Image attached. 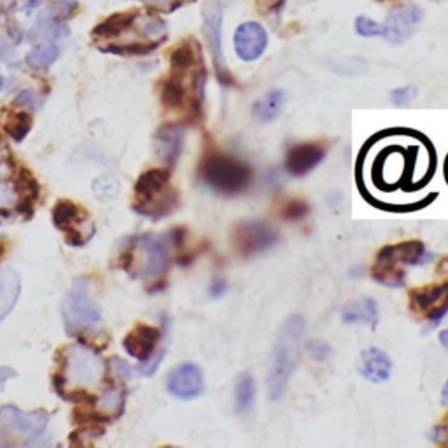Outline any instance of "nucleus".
<instances>
[{"instance_id":"nucleus-1","label":"nucleus","mask_w":448,"mask_h":448,"mask_svg":"<svg viewBox=\"0 0 448 448\" xmlns=\"http://www.w3.org/2000/svg\"><path fill=\"white\" fill-rule=\"evenodd\" d=\"M200 177L212 191L235 196L253 182V170L242 159L221 151H207L200 163Z\"/></svg>"},{"instance_id":"nucleus-2","label":"nucleus","mask_w":448,"mask_h":448,"mask_svg":"<svg viewBox=\"0 0 448 448\" xmlns=\"http://www.w3.org/2000/svg\"><path fill=\"white\" fill-rule=\"evenodd\" d=\"M305 333L303 317L293 315L286 320L277 338L275 351H273V366L268 378L270 398L279 399L286 391V385L293 373L294 361L300 349L301 337Z\"/></svg>"},{"instance_id":"nucleus-3","label":"nucleus","mask_w":448,"mask_h":448,"mask_svg":"<svg viewBox=\"0 0 448 448\" xmlns=\"http://www.w3.org/2000/svg\"><path fill=\"white\" fill-rule=\"evenodd\" d=\"M429 260L424 243L418 240L387 246L377 254L373 268V279L389 287H399L404 284V265H422Z\"/></svg>"},{"instance_id":"nucleus-4","label":"nucleus","mask_w":448,"mask_h":448,"mask_svg":"<svg viewBox=\"0 0 448 448\" xmlns=\"http://www.w3.org/2000/svg\"><path fill=\"white\" fill-rule=\"evenodd\" d=\"M46 411H21L16 406L0 408V447H23L44 432Z\"/></svg>"},{"instance_id":"nucleus-5","label":"nucleus","mask_w":448,"mask_h":448,"mask_svg":"<svg viewBox=\"0 0 448 448\" xmlns=\"http://www.w3.org/2000/svg\"><path fill=\"white\" fill-rule=\"evenodd\" d=\"M65 329L71 334L90 331L100 322V308L95 303L90 293V284L86 279H78L61 303Z\"/></svg>"},{"instance_id":"nucleus-6","label":"nucleus","mask_w":448,"mask_h":448,"mask_svg":"<svg viewBox=\"0 0 448 448\" xmlns=\"http://www.w3.org/2000/svg\"><path fill=\"white\" fill-rule=\"evenodd\" d=\"M105 373V364L100 356L85 345H72L65 361V384L72 387H95Z\"/></svg>"},{"instance_id":"nucleus-7","label":"nucleus","mask_w":448,"mask_h":448,"mask_svg":"<svg viewBox=\"0 0 448 448\" xmlns=\"http://www.w3.org/2000/svg\"><path fill=\"white\" fill-rule=\"evenodd\" d=\"M223 18L224 6L221 0H210L203 9V37L212 54L214 68H216L217 79L224 88L233 85V78L228 72L224 51H223Z\"/></svg>"},{"instance_id":"nucleus-8","label":"nucleus","mask_w":448,"mask_h":448,"mask_svg":"<svg viewBox=\"0 0 448 448\" xmlns=\"http://www.w3.org/2000/svg\"><path fill=\"white\" fill-rule=\"evenodd\" d=\"M126 267H135L137 275L142 279H158L169 267V249L165 240L156 236L138 238L130 250V263Z\"/></svg>"},{"instance_id":"nucleus-9","label":"nucleus","mask_w":448,"mask_h":448,"mask_svg":"<svg viewBox=\"0 0 448 448\" xmlns=\"http://www.w3.org/2000/svg\"><path fill=\"white\" fill-rule=\"evenodd\" d=\"M277 243V233L263 221H246L233 231V246L242 256L263 253Z\"/></svg>"},{"instance_id":"nucleus-10","label":"nucleus","mask_w":448,"mask_h":448,"mask_svg":"<svg viewBox=\"0 0 448 448\" xmlns=\"http://www.w3.org/2000/svg\"><path fill=\"white\" fill-rule=\"evenodd\" d=\"M410 305L411 310L422 314L436 326L448 312V280L413 289L410 293Z\"/></svg>"},{"instance_id":"nucleus-11","label":"nucleus","mask_w":448,"mask_h":448,"mask_svg":"<svg viewBox=\"0 0 448 448\" xmlns=\"http://www.w3.org/2000/svg\"><path fill=\"white\" fill-rule=\"evenodd\" d=\"M422 21H424V11L420 7L415 4H399L394 9H391L387 20H385L384 39H387L392 44H403L413 35Z\"/></svg>"},{"instance_id":"nucleus-12","label":"nucleus","mask_w":448,"mask_h":448,"mask_svg":"<svg viewBox=\"0 0 448 448\" xmlns=\"http://www.w3.org/2000/svg\"><path fill=\"white\" fill-rule=\"evenodd\" d=\"M233 47L240 60L254 61L263 56L268 47V34L258 21H246L233 34Z\"/></svg>"},{"instance_id":"nucleus-13","label":"nucleus","mask_w":448,"mask_h":448,"mask_svg":"<svg viewBox=\"0 0 448 448\" xmlns=\"http://www.w3.org/2000/svg\"><path fill=\"white\" fill-rule=\"evenodd\" d=\"M167 387L176 398L181 399H195L203 394V373L196 364L184 363L181 366L174 368L167 380Z\"/></svg>"},{"instance_id":"nucleus-14","label":"nucleus","mask_w":448,"mask_h":448,"mask_svg":"<svg viewBox=\"0 0 448 448\" xmlns=\"http://www.w3.org/2000/svg\"><path fill=\"white\" fill-rule=\"evenodd\" d=\"M326 156V147L320 142H303L287 151L286 170L293 177H303L315 169Z\"/></svg>"},{"instance_id":"nucleus-15","label":"nucleus","mask_w":448,"mask_h":448,"mask_svg":"<svg viewBox=\"0 0 448 448\" xmlns=\"http://www.w3.org/2000/svg\"><path fill=\"white\" fill-rule=\"evenodd\" d=\"M159 341V329L152 326L140 324L137 326L128 337L125 338V349L130 356L138 361H147L155 354V349Z\"/></svg>"},{"instance_id":"nucleus-16","label":"nucleus","mask_w":448,"mask_h":448,"mask_svg":"<svg viewBox=\"0 0 448 448\" xmlns=\"http://www.w3.org/2000/svg\"><path fill=\"white\" fill-rule=\"evenodd\" d=\"M359 373L363 375L368 382H373V384L387 382L392 373V361L387 354H384V352L378 351V349H366V351H363V354H361Z\"/></svg>"},{"instance_id":"nucleus-17","label":"nucleus","mask_w":448,"mask_h":448,"mask_svg":"<svg viewBox=\"0 0 448 448\" xmlns=\"http://www.w3.org/2000/svg\"><path fill=\"white\" fill-rule=\"evenodd\" d=\"M21 291V279L16 270H0V322L13 312Z\"/></svg>"},{"instance_id":"nucleus-18","label":"nucleus","mask_w":448,"mask_h":448,"mask_svg":"<svg viewBox=\"0 0 448 448\" xmlns=\"http://www.w3.org/2000/svg\"><path fill=\"white\" fill-rule=\"evenodd\" d=\"M170 179V172L165 169H152L147 172L142 174L138 177L137 184H135V191L140 200H144L145 203L152 202L159 193H163V189L167 188Z\"/></svg>"},{"instance_id":"nucleus-19","label":"nucleus","mask_w":448,"mask_h":448,"mask_svg":"<svg viewBox=\"0 0 448 448\" xmlns=\"http://www.w3.org/2000/svg\"><path fill=\"white\" fill-rule=\"evenodd\" d=\"M182 132L181 126H165L156 135V144H158V152L170 167L177 162L182 151Z\"/></svg>"},{"instance_id":"nucleus-20","label":"nucleus","mask_w":448,"mask_h":448,"mask_svg":"<svg viewBox=\"0 0 448 448\" xmlns=\"http://www.w3.org/2000/svg\"><path fill=\"white\" fill-rule=\"evenodd\" d=\"M341 319L347 324H377L378 305L371 298H361L358 301H351L341 310Z\"/></svg>"},{"instance_id":"nucleus-21","label":"nucleus","mask_w":448,"mask_h":448,"mask_svg":"<svg viewBox=\"0 0 448 448\" xmlns=\"http://www.w3.org/2000/svg\"><path fill=\"white\" fill-rule=\"evenodd\" d=\"M284 102H286V95L282 90H272L265 95L261 100H258L254 104L253 116L258 123H272L273 119H277L282 112Z\"/></svg>"},{"instance_id":"nucleus-22","label":"nucleus","mask_w":448,"mask_h":448,"mask_svg":"<svg viewBox=\"0 0 448 448\" xmlns=\"http://www.w3.org/2000/svg\"><path fill=\"white\" fill-rule=\"evenodd\" d=\"M256 401V387L249 373L240 375L235 385V408L238 413H249Z\"/></svg>"},{"instance_id":"nucleus-23","label":"nucleus","mask_w":448,"mask_h":448,"mask_svg":"<svg viewBox=\"0 0 448 448\" xmlns=\"http://www.w3.org/2000/svg\"><path fill=\"white\" fill-rule=\"evenodd\" d=\"M123 404H125V394L119 389H109L107 392L100 396L98 399V413L109 420V418L119 417L123 411Z\"/></svg>"},{"instance_id":"nucleus-24","label":"nucleus","mask_w":448,"mask_h":448,"mask_svg":"<svg viewBox=\"0 0 448 448\" xmlns=\"http://www.w3.org/2000/svg\"><path fill=\"white\" fill-rule=\"evenodd\" d=\"M162 100L169 109H179L186 102V88L182 79L174 72L172 78L165 81L162 88Z\"/></svg>"},{"instance_id":"nucleus-25","label":"nucleus","mask_w":448,"mask_h":448,"mask_svg":"<svg viewBox=\"0 0 448 448\" xmlns=\"http://www.w3.org/2000/svg\"><path fill=\"white\" fill-rule=\"evenodd\" d=\"M200 61L198 46H193L191 42H184L172 53V68L174 72H186L195 67Z\"/></svg>"},{"instance_id":"nucleus-26","label":"nucleus","mask_w":448,"mask_h":448,"mask_svg":"<svg viewBox=\"0 0 448 448\" xmlns=\"http://www.w3.org/2000/svg\"><path fill=\"white\" fill-rule=\"evenodd\" d=\"M58 53H60V49H58L56 44L47 42V44L35 47L27 54V63L34 68H46L56 60Z\"/></svg>"},{"instance_id":"nucleus-27","label":"nucleus","mask_w":448,"mask_h":448,"mask_svg":"<svg viewBox=\"0 0 448 448\" xmlns=\"http://www.w3.org/2000/svg\"><path fill=\"white\" fill-rule=\"evenodd\" d=\"M137 20L135 14H116V16L109 18L107 21H104L102 25H98L95 34L105 35V37H111V35H118L119 32L126 30L133 25V21Z\"/></svg>"},{"instance_id":"nucleus-28","label":"nucleus","mask_w":448,"mask_h":448,"mask_svg":"<svg viewBox=\"0 0 448 448\" xmlns=\"http://www.w3.org/2000/svg\"><path fill=\"white\" fill-rule=\"evenodd\" d=\"M4 128L9 132L11 137L14 140H23L25 135L30 130V116L28 112H14V114H9V118L4 119Z\"/></svg>"},{"instance_id":"nucleus-29","label":"nucleus","mask_w":448,"mask_h":448,"mask_svg":"<svg viewBox=\"0 0 448 448\" xmlns=\"http://www.w3.org/2000/svg\"><path fill=\"white\" fill-rule=\"evenodd\" d=\"M53 219L58 228L71 229L75 223H79V209L71 202H60L54 207Z\"/></svg>"},{"instance_id":"nucleus-30","label":"nucleus","mask_w":448,"mask_h":448,"mask_svg":"<svg viewBox=\"0 0 448 448\" xmlns=\"http://www.w3.org/2000/svg\"><path fill=\"white\" fill-rule=\"evenodd\" d=\"M93 193L100 202H109V200L116 198L119 195V182L116 177L104 174L98 176L93 182Z\"/></svg>"},{"instance_id":"nucleus-31","label":"nucleus","mask_w":448,"mask_h":448,"mask_svg":"<svg viewBox=\"0 0 448 448\" xmlns=\"http://www.w3.org/2000/svg\"><path fill=\"white\" fill-rule=\"evenodd\" d=\"M356 32L361 37H384L385 27L384 23L371 20L368 16H358L356 18Z\"/></svg>"},{"instance_id":"nucleus-32","label":"nucleus","mask_w":448,"mask_h":448,"mask_svg":"<svg viewBox=\"0 0 448 448\" xmlns=\"http://www.w3.org/2000/svg\"><path fill=\"white\" fill-rule=\"evenodd\" d=\"M308 210L310 209H308L307 202H303V200H291V202L284 205L282 217L286 221H300L307 216Z\"/></svg>"},{"instance_id":"nucleus-33","label":"nucleus","mask_w":448,"mask_h":448,"mask_svg":"<svg viewBox=\"0 0 448 448\" xmlns=\"http://www.w3.org/2000/svg\"><path fill=\"white\" fill-rule=\"evenodd\" d=\"M14 104H16L18 107L28 109V111H37L39 105L42 104V98H41V95L37 93V91L25 90V91H21L20 95H18L16 100H14Z\"/></svg>"},{"instance_id":"nucleus-34","label":"nucleus","mask_w":448,"mask_h":448,"mask_svg":"<svg viewBox=\"0 0 448 448\" xmlns=\"http://www.w3.org/2000/svg\"><path fill=\"white\" fill-rule=\"evenodd\" d=\"M417 97V90L413 86H401V88L392 90L391 93V102L396 107H404V105L410 104L411 100H415Z\"/></svg>"},{"instance_id":"nucleus-35","label":"nucleus","mask_w":448,"mask_h":448,"mask_svg":"<svg viewBox=\"0 0 448 448\" xmlns=\"http://www.w3.org/2000/svg\"><path fill=\"white\" fill-rule=\"evenodd\" d=\"M16 205V191L9 182H0V210Z\"/></svg>"},{"instance_id":"nucleus-36","label":"nucleus","mask_w":448,"mask_h":448,"mask_svg":"<svg viewBox=\"0 0 448 448\" xmlns=\"http://www.w3.org/2000/svg\"><path fill=\"white\" fill-rule=\"evenodd\" d=\"M308 354H310L315 361H324L331 354V347L326 344V341L315 340L308 345Z\"/></svg>"},{"instance_id":"nucleus-37","label":"nucleus","mask_w":448,"mask_h":448,"mask_svg":"<svg viewBox=\"0 0 448 448\" xmlns=\"http://www.w3.org/2000/svg\"><path fill=\"white\" fill-rule=\"evenodd\" d=\"M112 373L116 375V378L119 380H130L132 378V368L128 366V363H125L123 359L114 358L112 359Z\"/></svg>"},{"instance_id":"nucleus-38","label":"nucleus","mask_w":448,"mask_h":448,"mask_svg":"<svg viewBox=\"0 0 448 448\" xmlns=\"http://www.w3.org/2000/svg\"><path fill=\"white\" fill-rule=\"evenodd\" d=\"M163 356H165V351H159L158 354L155 356V358H149L147 359V364H144V366L140 368V371L144 375H152L156 371V368L159 366V363H162V359H163Z\"/></svg>"},{"instance_id":"nucleus-39","label":"nucleus","mask_w":448,"mask_h":448,"mask_svg":"<svg viewBox=\"0 0 448 448\" xmlns=\"http://www.w3.org/2000/svg\"><path fill=\"white\" fill-rule=\"evenodd\" d=\"M226 289H228V284H226L224 279H216L212 284H210V296L212 298H221L223 294L226 293Z\"/></svg>"},{"instance_id":"nucleus-40","label":"nucleus","mask_w":448,"mask_h":448,"mask_svg":"<svg viewBox=\"0 0 448 448\" xmlns=\"http://www.w3.org/2000/svg\"><path fill=\"white\" fill-rule=\"evenodd\" d=\"M14 377H16V371L7 366H0V391H4V385Z\"/></svg>"},{"instance_id":"nucleus-41","label":"nucleus","mask_w":448,"mask_h":448,"mask_svg":"<svg viewBox=\"0 0 448 448\" xmlns=\"http://www.w3.org/2000/svg\"><path fill=\"white\" fill-rule=\"evenodd\" d=\"M435 435H438V436H435L436 442H442V440L448 438V415L445 418H443L442 424H440L438 428L435 429Z\"/></svg>"},{"instance_id":"nucleus-42","label":"nucleus","mask_w":448,"mask_h":448,"mask_svg":"<svg viewBox=\"0 0 448 448\" xmlns=\"http://www.w3.org/2000/svg\"><path fill=\"white\" fill-rule=\"evenodd\" d=\"M440 341H442L443 347H445L447 351H448V329L442 331V333H440Z\"/></svg>"},{"instance_id":"nucleus-43","label":"nucleus","mask_w":448,"mask_h":448,"mask_svg":"<svg viewBox=\"0 0 448 448\" xmlns=\"http://www.w3.org/2000/svg\"><path fill=\"white\" fill-rule=\"evenodd\" d=\"M442 403L445 404H448V382L445 384V387H443V391H442Z\"/></svg>"},{"instance_id":"nucleus-44","label":"nucleus","mask_w":448,"mask_h":448,"mask_svg":"<svg viewBox=\"0 0 448 448\" xmlns=\"http://www.w3.org/2000/svg\"><path fill=\"white\" fill-rule=\"evenodd\" d=\"M377 2H385V0H377Z\"/></svg>"}]
</instances>
